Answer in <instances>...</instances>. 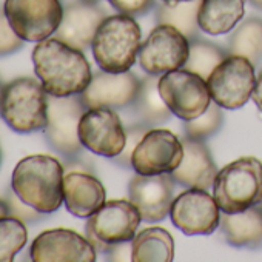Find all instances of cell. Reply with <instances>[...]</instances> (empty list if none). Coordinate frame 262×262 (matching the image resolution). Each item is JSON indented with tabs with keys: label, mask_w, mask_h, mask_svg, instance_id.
<instances>
[{
	"label": "cell",
	"mask_w": 262,
	"mask_h": 262,
	"mask_svg": "<svg viewBox=\"0 0 262 262\" xmlns=\"http://www.w3.org/2000/svg\"><path fill=\"white\" fill-rule=\"evenodd\" d=\"M159 93L170 111L184 122L199 117L211 103L207 80L185 68L162 74Z\"/></svg>",
	"instance_id": "cell-10"
},
{
	"label": "cell",
	"mask_w": 262,
	"mask_h": 262,
	"mask_svg": "<svg viewBox=\"0 0 262 262\" xmlns=\"http://www.w3.org/2000/svg\"><path fill=\"white\" fill-rule=\"evenodd\" d=\"M184 158L182 141L170 129H148L131 156L136 173L153 176L174 171Z\"/></svg>",
	"instance_id": "cell-13"
},
{
	"label": "cell",
	"mask_w": 262,
	"mask_h": 262,
	"mask_svg": "<svg viewBox=\"0 0 262 262\" xmlns=\"http://www.w3.org/2000/svg\"><path fill=\"white\" fill-rule=\"evenodd\" d=\"M159 77L155 74H148L141 80V86L138 91V96L135 97L133 103V113L138 119V123H142L145 126L159 125L167 122L171 117V111L161 97L159 93Z\"/></svg>",
	"instance_id": "cell-23"
},
{
	"label": "cell",
	"mask_w": 262,
	"mask_h": 262,
	"mask_svg": "<svg viewBox=\"0 0 262 262\" xmlns=\"http://www.w3.org/2000/svg\"><path fill=\"white\" fill-rule=\"evenodd\" d=\"M219 210L207 190L188 188L173 201L170 216L173 225L188 236L211 234L221 224Z\"/></svg>",
	"instance_id": "cell-14"
},
{
	"label": "cell",
	"mask_w": 262,
	"mask_h": 262,
	"mask_svg": "<svg viewBox=\"0 0 262 262\" xmlns=\"http://www.w3.org/2000/svg\"><path fill=\"white\" fill-rule=\"evenodd\" d=\"M141 39V27L131 16H106L91 43L97 67L108 73L129 71L139 57Z\"/></svg>",
	"instance_id": "cell-3"
},
{
	"label": "cell",
	"mask_w": 262,
	"mask_h": 262,
	"mask_svg": "<svg viewBox=\"0 0 262 262\" xmlns=\"http://www.w3.org/2000/svg\"><path fill=\"white\" fill-rule=\"evenodd\" d=\"M48 96L40 80L17 77L4 88L0 117L19 135L43 131L48 123Z\"/></svg>",
	"instance_id": "cell-4"
},
{
	"label": "cell",
	"mask_w": 262,
	"mask_h": 262,
	"mask_svg": "<svg viewBox=\"0 0 262 262\" xmlns=\"http://www.w3.org/2000/svg\"><path fill=\"white\" fill-rule=\"evenodd\" d=\"M202 0H190V2H176L167 4L162 2L156 8V22L158 25H171L178 28L188 40L198 39L199 36V22L198 13Z\"/></svg>",
	"instance_id": "cell-25"
},
{
	"label": "cell",
	"mask_w": 262,
	"mask_h": 262,
	"mask_svg": "<svg viewBox=\"0 0 262 262\" xmlns=\"http://www.w3.org/2000/svg\"><path fill=\"white\" fill-rule=\"evenodd\" d=\"M135 262H171L174 257V241L173 236L161 227H148L141 230L133 239Z\"/></svg>",
	"instance_id": "cell-24"
},
{
	"label": "cell",
	"mask_w": 262,
	"mask_h": 262,
	"mask_svg": "<svg viewBox=\"0 0 262 262\" xmlns=\"http://www.w3.org/2000/svg\"><path fill=\"white\" fill-rule=\"evenodd\" d=\"M227 51L217 47L216 43L193 39L190 40V54L184 65L185 70L199 74L202 79H208L213 70L227 57Z\"/></svg>",
	"instance_id": "cell-27"
},
{
	"label": "cell",
	"mask_w": 262,
	"mask_h": 262,
	"mask_svg": "<svg viewBox=\"0 0 262 262\" xmlns=\"http://www.w3.org/2000/svg\"><path fill=\"white\" fill-rule=\"evenodd\" d=\"M65 168L53 156L31 155L17 162L11 176V190L34 210L50 214L63 202Z\"/></svg>",
	"instance_id": "cell-2"
},
{
	"label": "cell",
	"mask_w": 262,
	"mask_h": 262,
	"mask_svg": "<svg viewBox=\"0 0 262 262\" xmlns=\"http://www.w3.org/2000/svg\"><path fill=\"white\" fill-rule=\"evenodd\" d=\"M7 214H10V208H8V205H7L5 201L0 199V217H2V216H7Z\"/></svg>",
	"instance_id": "cell-36"
},
{
	"label": "cell",
	"mask_w": 262,
	"mask_h": 262,
	"mask_svg": "<svg viewBox=\"0 0 262 262\" xmlns=\"http://www.w3.org/2000/svg\"><path fill=\"white\" fill-rule=\"evenodd\" d=\"M31 57L34 73L50 96L82 94L91 82L93 73L83 51L56 37L37 42Z\"/></svg>",
	"instance_id": "cell-1"
},
{
	"label": "cell",
	"mask_w": 262,
	"mask_h": 262,
	"mask_svg": "<svg viewBox=\"0 0 262 262\" xmlns=\"http://www.w3.org/2000/svg\"><path fill=\"white\" fill-rule=\"evenodd\" d=\"M106 254H108L110 260H126V259H131V254H133V244H131V241L114 244V245L110 247Z\"/></svg>",
	"instance_id": "cell-34"
},
{
	"label": "cell",
	"mask_w": 262,
	"mask_h": 262,
	"mask_svg": "<svg viewBox=\"0 0 262 262\" xmlns=\"http://www.w3.org/2000/svg\"><path fill=\"white\" fill-rule=\"evenodd\" d=\"M247 2H250L254 8H257V10L262 11V0H247Z\"/></svg>",
	"instance_id": "cell-37"
},
{
	"label": "cell",
	"mask_w": 262,
	"mask_h": 262,
	"mask_svg": "<svg viewBox=\"0 0 262 262\" xmlns=\"http://www.w3.org/2000/svg\"><path fill=\"white\" fill-rule=\"evenodd\" d=\"M5 202H7L8 208H10V214L22 219L24 222H37L45 216L43 213L34 210L33 207H30L24 201H20L13 190H11V193H8Z\"/></svg>",
	"instance_id": "cell-32"
},
{
	"label": "cell",
	"mask_w": 262,
	"mask_h": 262,
	"mask_svg": "<svg viewBox=\"0 0 262 262\" xmlns=\"http://www.w3.org/2000/svg\"><path fill=\"white\" fill-rule=\"evenodd\" d=\"M4 88H5V83L0 80V103H2V96H4Z\"/></svg>",
	"instance_id": "cell-38"
},
{
	"label": "cell",
	"mask_w": 262,
	"mask_h": 262,
	"mask_svg": "<svg viewBox=\"0 0 262 262\" xmlns=\"http://www.w3.org/2000/svg\"><path fill=\"white\" fill-rule=\"evenodd\" d=\"M251 99L256 103L257 110L262 113V68L259 70V73L256 76V83H254V90H253Z\"/></svg>",
	"instance_id": "cell-35"
},
{
	"label": "cell",
	"mask_w": 262,
	"mask_h": 262,
	"mask_svg": "<svg viewBox=\"0 0 262 262\" xmlns=\"http://www.w3.org/2000/svg\"><path fill=\"white\" fill-rule=\"evenodd\" d=\"M4 10L10 25L25 42L51 37L63 17L60 0H5Z\"/></svg>",
	"instance_id": "cell-9"
},
{
	"label": "cell",
	"mask_w": 262,
	"mask_h": 262,
	"mask_svg": "<svg viewBox=\"0 0 262 262\" xmlns=\"http://www.w3.org/2000/svg\"><path fill=\"white\" fill-rule=\"evenodd\" d=\"M108 2L120 14L131 17L144 16L156 5V0H108Z\"/></svg>",
	"instance_id": "cell-33"
},
{
	"label": "cell",
	"mask_w": 262,
	"mask_h": 262,
	"mask_svg": "<svg viewBox=\"0 0 262 262\" xmlns=\"http://www.w3.org/2000/svg\"><path fill=\"white\" fill-rule=\"evenodd\" d=\"M86 110L80 94L48 96V123L43 135L48 145L67 159L77 158L83 148L79 139V122Z\"/></svg>",
	"instance_id": "cell-7"
},
{
	"label": "cell",
	"mask_w": 262,
	"mask_h": 262,
	"mask_svg": "<svg viewBox=\"0 0 262 262\" xmlns=\"http://www.w3.org/2000/svg\"><path fill=\"white\" fill-rule=\"evenodd\" d=\"M83 2H86V4H100L102 0H83Z\"/></svg>",
	"instance_id": "cell-40"
},
{
	"label": "cell",
	"mask_w": 262,
	"mask_h": 262,
	"mask_svg": "<svg viewBox=\"0 0 262 262\" xmlns=\"http://www.w3.org/2000/svg\"><path fill=\"white\" fill-rule=\"evenodd\" d=\"M221 228L233 247L257 248L262 245V202L239 213H224Z\"/></svg>",
	"instance_id": "cell-21"
},
{
	"label": "cell",
	"mask_w": 262,
	"mask_h": 262,
	"mask_svg": "<svg viewBox=\"0 0 262 262\" xmlns=\"http://www.w3.org/2000/svg\"><path fill=\"white\" fill-rule=\"evenodd\" d=\"M244 0H202L198 22L202 33L221 36L230 33L244 17Z\"/></svg>",
	"instance_id": "cell-22"
},
{
	"label": "cell",
	"mask_w": 262,
	"mask_h": 262,
	"mask_svg": "<svg viewBox=\"0 0 262 262\" xmlns=\"http://www.w3.org/2000/svg\"><path fill=\"white\" fill-rule=\"evenodd\" d=\"M83 148L103 158H116L126 144V129L113 108H88L79 122Z\"/></svg>",
	"instance_id": "cell-12"
},
{
	"label": "cell",
	"mask_w": 262,
	"mask_h": 262,
	"mask_svg": "<svg viewBox=\"0 0 262 262\" xmlns=\"http://www.w3.org/2000/svg\"><path fill=\"white\" fill-rule=\"evenodd\" d=\"M28 230L22 219L7 214L0 217V262H11L27 245Z\"/></svg>",
	"instance_id": "cell-28"
},
{
	"label": "cell",
	"mask_w": 262,
	"mask_h": 262,
	"mask_svg": "<svg viewBox=\"0 0 262 262\" xmlns=\"http://www.w3.org/2000/svg\"><path fill=\"white\" fill-rule=\"evenodd\" d=\"M162 2H167V4H176V2H190V0H162Z\"/></svg>",
	"instance_id": "cell-39"
},
{
	"label": "cell",
	"mask_w": 262,
	"mask_h": 262,
	"mask_svg": "<svg viewBox=\"0 0 262 262\" xmlns=\"http://www.w3.org/2000/svg\"><path fill=\"white\" fill-rule=\"evenodd\" d=\"M227 54L248 59L253 65L262 60V19L250 17L244 20L228 37Z\"/></svg>",
	"instance_id": "cell-26"
},
{
	"label": "cell",
	"mask_w": 262,
	"mask_h": 262,
	"mask_svg": "<svg viewBox=\"0 0 262 262\" xmlns=\"http://www.w3.org/2000/svg\"><path fill=\"white\" fill-rule=\"evenodd\" d=\"M213 196L224 213H239L262 202V162L245 156L225 165L213 184Z\"/></svg>",
	"instance_id": "cell-5"
},
{
	"label": "cell",
	"mask_w": 262,
	"mask_h": 262,
	"mask_svg": "<svg viewBox=\"0 0 262 262\" xmlns=\"http://www.w3.org/2000/svg\"><path fill=\"white\" fill-rule=\"evenodd\" d=\"M96 254L86 237L68 228L47 230L30 247V259L34 262H94Z\"/></svg>",
	"instance_id": "cell-15"
},
{
	"label": "cell",
	"mask_w": 262,
	"mask_h": 262,
	"mask_svg": "<svg viewBox=\"0 0 262 262\" xmlns=\"http://www.w3.org/2000/svg\"><path fill=\"white\" fill-rule=\"evenodd\" d=\"M0 165H2V148H0Z\"/></svg>",
	"instance_id": "cell-41"
},
{
	"label": "cell",
	"mask_w": 262,
	"mask_h": 262,
	"mask_svg": "<svg viewBox=\"0 0 262 262\" xmlns=\"http://www.w3.org/2000/svg\"><path fill=\"white\" fill-rule=\"evenodd\" d=\"M141 221L142 216L131 201H108L88 217L85 237L97 253L106 254L111 245L133 239Z\"/></svg>",
	"instance_id": "cell-6"
},
{
	"label": "cell",
	"mask_w": 262,
	"mask_h": 262,
	"mask_svg": "<svg viewBox=\"0 0 262 262\" xmlns=\"http://www.w3.org/2000/svg\"><path fill=\"white\" fill-rule=\"evenodd\" d=\"M141 80L131 73H108L99 68L93 73L90 85L80 94L86 108H125L138 96Z\"/></svg>",
	"instance_id": "cell-17"
},
{
	"label": "cell",
	"mask_w": 262,
	"mask_h": 262,
	"mask_svg": "<svg viewBox=\"0 0 262 262\" xmlns=\"http://www.w3.org/2000/svg\"><path fill=\"white\" fill-rule=\"evenodd\" d=\"M105 196L102 182L90 171H65L63 202L73 216L88 219L105 204Z\"/></svg>",
	"instance_id": "cell-20"
},
{
	"label": "cell",
	"mask_w": 262,
	"mask_h": 262,
	"mask_svg": "<svg viewBox=\"0 0 262 262\" xmlns=\"http://www.w3.org/2000/svg\"><path fill=\"white\" fill-rule=\"evenodd\" d=\"M148 129H150V126H145L142 123L129 125L126 128V144H125L122 153L117 155L116 158H113V161L116 164H119L120 167H123V168L131 165V156H133V151L138 147V144L142 141V138L145 136V133Z\"/></svg>",
	"instance_id": "cell-31"
},
{
	"label": "cell",
	"mask_w": 262,
	"mask_h": 262,
	"mask_svg": "<svg viewBox=\"0 0 262 262\" xmlns=\"http://www.w3.org/2000/svg\"><path fill=\"white\" fill-rule=\"evenodd\" d=\"M254 83V65L236 54H228L207 79L211 100L225 110L244 106L251 99Z\"/></svg>",
	"instance_id": "cell-8"
},
{
	"label": "cell",
	"mask_w": 262,
	"mask_h": 262,
	"mask_svg": "<svg viewBox=\"0 0 262 262\" xmlns=\"http://www.w3.org/2000/svg\"><path fill=\"white\" fill-rule=\"evenodd\" d=\"M222 123H224L222 108L217 103H210V106L199 117L185 122L184 135L191 139L205 141L217 133Z\"/></svg>",
	"instance_id": "cell-29"
},
{
	"label": "cell",
	"mask_w": 262,
	"mask_h": 262,
	"mask_svg": "<svg viewBox=\"0 0 262 262\" xmlns=\"http://www.w3.org/2000/svg\"><path fill=\"white\" fill-rule=\"evenodd\" d=\"M128 196L133 202L142 221L159 222L164 221L171 210L174 198V179L170 173L162 174H136L128 185Z\"/></svg>",
	"instance_id": "cell-16"
},
{
	"label": "cell",
	"mask_w": 262,
	"mask_h": 262,
	"mask_svg": "<svg viewBox=\"0 0 262 262\" xmlns=\"http://www.w3.org/2000/svg\"><path fill=\"white\" fill-rule=\"evenodd\" d=\"M25 40L20 39L8 22L4 5H0V57H7L22 50Z\"/></svg>",
	"instance_id": "cell-30"
},
{
	"label": "cell",
	"mask_w": 262,
	"mask_h": 262,
	"mask_svg": "<svg viewBox=\"0 0 262 262\" xmlns=\"http://www.w3.org/2000/svg\"><path fill=\"white\" fill-rule=\"evenodd\" d=\"M190 54V40L171 25H158L141 45L139 65L155 76L184 68Z\"/></svg>",
	"instance_id": "cell-11"
},
{
	"label": "cell",
	"mask_w": 262,
	"mask_h": 262,
	"mask_svg": "<svg viewBox=\"0 0 262 262\" xmlns=\"http://www.w3.org/2000/svg\"><path fill=\"white\" fill-rule=\"evenodd\" d=\"M105 17L106 11L99 4L71 0L63 7V17L54 37L73 48L85 51L91 48L96 31Z\"/></svg>",
	"instance_id": "cell-18"
},
{
	"label": "cell",
	"mask_w": 262,
	"mask_h": 262,
	"mask_svg": "<svg viewBox=\"0 0 262 262\" xmlns=\"http://www.w3.org/2000/svg\"><path fill=\"white\" fill-rule=\"evenodd\" d=\"M181 141L184 145V158L179 167L170 173L171 178L185 188H211L219 171L207 145L204 141L191 139L185 135Z\"/></svg>",
	"instance_id": "cell-19"
}]
</instances>
